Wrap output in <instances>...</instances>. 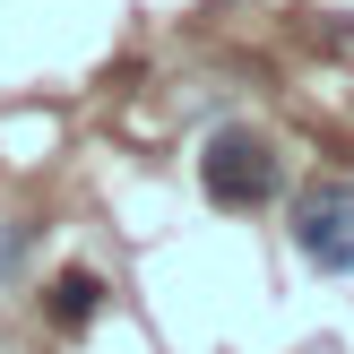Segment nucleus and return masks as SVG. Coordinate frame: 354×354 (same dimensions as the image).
<instances>
[{"label": "nucleus", "instance_id": "obj_1", "mask_svg": "<svg viewBox=\"0 0 354 354\" xmlns=\"http://www.w3.org/2000/svg\"><path fill=\"white\" fill-rule=\"evenodd\" d=\"M199 182L216 207H259V199H277V147L251 130H216L199 156Z\"/></svg>", "mask_w": 354, "mask_h": 354}, {"label": "nucleus", "instance_id": "obj_2", "mask_svg": "<svg viewBox=\"0 0 354 354\" xmlns=\"http://www.w3.org/2000/svg\"><path fill=\"white\" fill-rule=\"evenodd\" d=\"M294 251L320 277L354 268V182H311L303 199H294Z\"/></svg>", "mask_w": 354, "mask_h": 354}, {"label": "nucleus", "instance_id": "obj_3", "mask_svg": "<svg viewBox=\"0 0 354 354\" xmlns=\"http://www.w3.org/2000/svg\"><path fill=\"white\" fill-rule=\"evenodd\" d=\"M95 277H86V268H61V277H52V320H61V328H78V320H95Z\"/></svg>", "mask_w": 354, "mask_h": 354}, {"label": "nucleus", "instance_id": "obj_4", "mask_svg": "<svg viewBox=\"0 0 354 354\" xmlns=\"http://www.w3.org/2000/svg\"><path fill=\"white\" fill-rule=\"evenodd\" d=\"M17 242H26V234H0V277L17 268Z\"/></svg>", "mask_w": 354, "mask_h": 354}]
</instances>
